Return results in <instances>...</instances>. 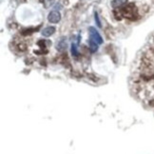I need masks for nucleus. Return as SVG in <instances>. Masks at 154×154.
<instances>
[{
  "label": "nucleus",
  "instance_id": "obj_1",
  "mask_svg": "<svg viewBox=\"0 0 154 154\" xmlns=\"http://www.w3.org/2000/svg\"><path fill=\"white\" fill-rule=\"evenodd\" d=\"M119 14L120 16H124L128 19L130 20H135L137 18L138 14H137V8L135 7L133 3H130L127 6H124L121 9H119Z\"/></svg>",
  "mask_w": 154,
  "mask_h": 154
},
{
  "label": "nucleus",
  "instance_id": "obj_2",
  "mask_svg": "<svg viewBox=\"0 0 154 154\" xmlns=\"http://www.w3.org/2000/svg\"><path fill=\"white\" fill-rule=\"evenodd\" d=\"M88 34H90V40L95 42L98 45H101L104 43V40L101 36V34L94 27H90L88 28Z\"/></svg>",
  "mask_w": 154,
  "mask_h": 154
},
{
  "label": "nucleus",
  "instance_id": "obj_3",
  "mask_svg": "<svg viewBox=\"0 0 154 154\" xmlns=\"http://www.w3.org/2000/svg\"><path fill=\"white\" fill-rule=\"evenodd\" d=\"M48 20L50 23L56 24L61 20V14L58 11H51L48 15Z\"/></svg>",
  "mask_w": 154,
  "mask_h": 154
},
{
  "label": "nucleus",
  "instance_id": "obj_4",
  "mask_svg": "<svg viewBox=\"0 0 154 154\" xmlns=\"http://www.w3.org/2000/svg\"><path fill=\"white\" fill-rule=\"evenodd\" d=\"M67 47H68V45H67V41H66V38H65V37H62L57 42V44H56V49L59 51H66L67 50Z\"/></svg>",
  "mask_w": 154,
  "mask_h": 154
},
{
  "label": "nucleus",
  "instance_id": "obj_5",
  "mask_svg": "<svg viewBox=\"0 0 154 154\" xmlns=\"http://www.w3.org/2000/svg\"><path fill=\"white\" fill-rule=\"evenodd\" d=\"M128 3V0H112L110 2V5L112 8L117 9V8H122Z\"/></svg>",
  "mask_w": 154,
  "mask_h": 154
},
{
  "label": "nucleus",
  "instance_id": "obj_6",
  "mask_svg": "<svg viewBox=\"0 0 154 154\" xmlns=\"http://www.w3.org/2000/svg\"><path fill=\"white\" fill-rule=\"evenodd\" d=\"M55 31H56V29H55L54 27L50 26V27L45 28L41 33H42L43 36H45V37H49V36H51V35H52L53 33H54Z\"/></svg>",
  "mask_w": 154,
  "mask_h": 154
},
{
  "label": "nucleus",
  "instance_id": "obj_7",
  "mask_svg": "<svg viewBox=\"0 0 154 154\" xmlns=\"http://www.w3.org/2000/svg\"><path fill=\"white\" fill-rule=\"evenodd\" d=\"M88 47H90V50L91 52H96L98 51V44H96L95 42H93L91 40H88Z\"/></svg>",
  "mask_w": 154,
  "mask_h": 154
},
{
  "label": "nucleus",
  "instance_id": "obj_8",
  "mask_svg": "<svg viewBox=\"0 0 154 154\" xmlns=\"http://www.w3.org/2000/svg\"><path fill=\"white\" fill-rule=\"evenodd\" d=\"M70 51H72V55L77 57L79 55V51H78V44L76 43H72V49H70Z\"/></svg>",
  "mask_w": 154,
  "mask_h": 154
},
{
  "label": "nucleus",
  "instance_id": "obj_9",
  "mask_svg": "<svg viewBox=\"0 0 154 154\" xmlns=\"http://www.w3.org/2000/svg\"><path fill=\"white\" fill-rule=\"evenodd\" d=\"M94 19H95V22H96V24L99 28H101L102 25H101V22H100V19H99V16H98V14H97V11H95L94 13Z\"/></svg>",
  "mask_w": 154,
  "mask_h": 154
}]
</instances>
